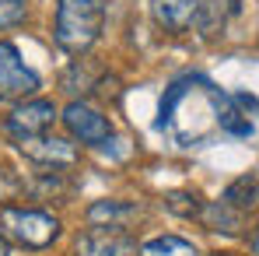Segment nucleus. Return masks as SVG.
<instances>
[{
  "mask_svg": "<svg viewBox=\"0 0 259 256\" xmlns=\"http://www.w3.org/2000/svg\"><path fill=\"white\" fill-rule=\"evenodd\" d=\"M63 127L70 130V137H77L88 148H105L112 140V123L98 109H91L88 102H70L63 109Z\"/></svg>",
  "mask_w": 259,
  "mask_h": 256,
  "instance_id": "20e7f679",
  "label": "nucleus"
},
{
  "mask_svg": "<svg viewBox=\"0 0 259 256\" xmlns=\"http://www.w3.org/2000/svg\"><path fill=\"white\" fill-rule=\"evenodd\" d=\"M158 130L179 148H200L214 137H249L252 120L214 81L186 74L165 88L158 105Z\"/></svg>",
  "mask_w": 259,
  "mask_h": 256,
  "instance_id": "f257e3e1",
  "label": "nucleus"
},
{
  "mask_svg": "<svg viewBox=\"0 0 259 256\" xmlns=\"http://www.w3.org/2000/svg\"><path fill=\"white\" fill-rule=\"evenodd\" d=\"M39 88V78L32 67H25L18 46L0 43V98H21Z\"/></svg>",
  "mask_w": 259,
  "mask_h": 256,
  "instance_id": "39448f33",
  "label": "nucleus"
},
{
  "mask_svg": "<svg viewBox=\"0 0 259 256\" xmlns=\"http://www.w3.org/2000/svg\"><path fill=\"white\" fill-rule=\"evenodd\" d=\"M77 256H137V242L123 228H91L74 246Z\"/></svg>",
  "mask_w": 259,
  "mask_h": 256,
  "instance_id": "0eeeda50",
  "label": "nucleus"
},
{
  "mask_svg": "<svg viewBox=\"0 0 259 256\" xmlns=\"http://www.w3.org/2000/svg\"><path fill=\"white\" fill-rule=\"evenodd\" d=\"M252 253L259 256V235H256V239H252Z\"/></svg>",
  "mask_w": 259,
  "mask_h": 256,
  "instance_id": "2eb2a0df",
  "label": "nucleus"
},
{
  "mask_svg": "<svg viewBox=\"0 0 259 256\" xmlns=\"http://www.w3.org/2000/svg\"><path fill=\"white\" fill-rule=\"evenodd\" d=\"M151 14H154V21L165 28V32H186L193 21H196V14H200V0H151Z\"/></svg>",
  "mask_w": 259,
  "mask_h": 256,
  "instance_id": "1a4fd4ad",
  "label": "nucleus"
},
{
  "mask_svg": "<svg viewBox=\"0 0 259 256\" xmlns=\"http://www.w3.org/2000/svg\"><path fill=\"white\" fill-rule=\"evenodd\" d=\"M18 148H21L25 158L42 162V165H70L77 158V148L70 140L49 137V133H42V137H25V140H18Z\"/></svg>",
  "mask_w": 259,
  "mask_h": 256,
  "instance_id": "6e6552de",
  "label": "nucleus"
},
{
  "mask_svg": "<svg viewBox=\"0 0 259 256\" xmlns=\"http://www.w3.org/2000/svg\"><path fill=\"white\" fill-rule=\"evenodd\" d=\"M0 256H7V239L0 235Z\"/></svg>",
  "mask_w": 259,
  "mask_h": 256,
  "instance_id": "4468645a",
  "label": "nucleus"
},
{
  "mask_svg": "<svg viewBox=\"0 0 259 256\" xmlns=\"http://www.w3.org/2000/svg\"><path fill=\"white\" fill-rule=\"evenodd\" d=\"M137 256H203V253L182 235H154L140 246Z\"/></svg>",
  "mask_w": 259,
  "mask_h": 256,
  "instance_id": "9b49d317",
  "label": "nucleus"
},
{
  "mask_svg": "<svg viewBox=\"0 0 259 256\" xmlns=\"http://www.w3.org/2000/svg\"><path fill=\"white\" fill-rule=\"evenodd\" d=\"M165 200H168V207H172V211H179V214H196V211H200L196 193H168Z\"/></svg>",
  "mask_w": 259,
  "mask_h": 256,
  "instance_id": "ddd939ff",
  "label": "nucleus"
},
{
  "mask_svg": "<svg viewBox=\"0 0 259 256\" xmlns=\"http://www.w3.org/2000/svg\"><path fill=\"white\" fill-rule=\"evenodd\" d=\"M137 214H140V207H133L126 200H95L88 207V221L95 228H126Z\"/></svg>",
  "mask_w": 259,
  "mask_h": 256,
  "instance_id": "9d476101",
  "label": "nucleus"
},
{
  "mask_svg": "<svg viewBox=\"0 0 259 256\" xmlns=\"http://www.w3.org/2000/svg\"><path fill=\"white\" fill-rule=\"evenodd\" d=\"M56 120V105L46 102V98H32L25 105H18L11 116H7V133L14 140H25V137H42L46 130L53 127Z\"/></svg>",
  "mask_w": 259,
  "mask_h": 256,
  "instance_id": "423d86ee",
  "label": "nucleus"
},
{
  "mask_svg": "<svg viewBox=\"0 0 259 256\" xmlns=\"http://www.w3.org/2000/svg\"><path fill=\"white\" fill-rule=\"evenodd\" d=\"M102 25H105V0H60L56 4L53 35L67 53H84L102 35Z\"/></svg>",
  "mask_w": 259,
  "mask_h": 256,
  "instance_id": "f03ea898",
  "label": "nucleus"
},
{
  "mask_svg": "<svg viewBox=\"0 0 259 256\" xmlns=\"http://www.w3.org/2000/svg\"><path fill=\"white\" fill-rule=\"evenodd\" d=\"M25 14H28V4H25V0H0V28L21 25Z\"/></svg>",
  "mask_w": 259,
  "mask_h": 256,
  "instance_id": "f8f14e48",
  "label": "nucleus"
},
{
  "mask_svg": "<svg viewBox=\"0 0 259 256\" xmlns=\"http://www.w3.org/2000/svg\"><path fill=\"white\" fill-rule=\"evenodd\" d=\"M0 235L25 249H46L60 235V221L35 207H0Z\"/></svg>",
  "mask_w": 259,
  "mask_h": 256,
  "instance_id": "7ed1b4c3",
  "label": "nucleus"
}]
</instances>
